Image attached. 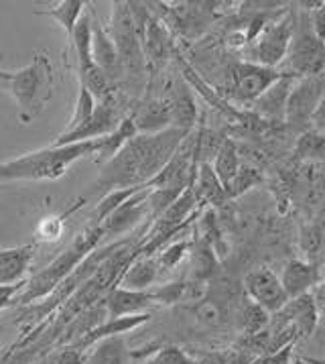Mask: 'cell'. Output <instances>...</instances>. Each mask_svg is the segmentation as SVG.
I'll return each instance as SVG.
<instances>
[{
    "instance_id": "cell-39",
    "label": "cell",
    "mask_w": 325,
    "mask_h": 364,
    "mask_svg": "<svg viewBox=\"0 0 325 364\" xmlns=\"http://www.w3.org/2000/svg\"><path fill=\"white\" fill-rule=\"evenodd\" d=\"M311 131L325 132V98L321 100V104L317 106L315 114L311 118Z\"/></svg>"
},
{
    "instance_id": "cell-27",
    "label": "cell",
    "mask_w": 325,
    "mask_h": 364,
    "mask_svg": "<svg viewBox=\"0 0 325 364\" xmlns=\"http://www.w3.org/2000/svg\"><path fill=\"white\" fill-rule=\"evenodd\" d=\"M96 108H98L96 96H94L86 86H79V92H77V100H75L72 118L67 120L65 129H63V132H60V134H70V132L82 129V127L88 122L89 118L94 117Z\"/></svg>"
},
{
    "instance_id": "cell-15",
    "label": "cell",
    "mask_w": 325,
    "mask_h": 364,
    "mask_svg": "<svg viewBox=\"0 0 325 364\" xmlns=\"http://www.w3.org/2000/svg\"><path fill=\"white\" fill-rule=\"evenodd\" d=\"M297 80H299V77H295V75L282 73L281 77H279V80H277V82L268 87L265 94L254 102L256 112L263 118H268V120H275V122L282 120V122H285L287 104H289V98H291V92H293V87H295Z\"/></svg>"
},
{
    "instance_id": "cell-7",
    "label": "cell",
    "mask_w": 325,
    "mask_h": 364,
    "mask_svg": "<svg viewBox=\"0 0 325 364\" xmlns=\"http://www.w3.org/2000/svg\"><path fill=\"white\" fill-rule=\"evenodd\" d=\"M295 37V15L291 9L282 11L281 15L270 18L260 35L252 43V58L254 63L277 70L285 63L289 49Z\"/></svg>"
},
{
    "instance_id": "cell-29",
    "label": "cell",
    "mask_w": 325,
    "mask_h": 364,
    "mask_svg": "<svg viewBox=\"0 0 325 364\" xmlns=\"http://www.w3.org/2000/svg\"><path fill=\"white\" fill-rule=\"evenodd\" d=\"M260 181H263V177H260V173H258L254 167L242 165L240 171L236 173V177L232 179V183L226 188V196H228V200H230V198H238V196H242L244 191H248L252 190L254 186H258Z\"/></svg>"
},
{
    "instance_id": "cell-25",
    "label": "cell",
    "mask_w": 325,
    "mask_h": 364,
    "mask_svg": "<svg viewBox=\"0 0 325 364\" xmlns=\"http://www.w3.org/2000/svg\"><path fill=\"white\" fill-rule=\"evenodd\" d=\"M138 134L136 131V124H134L133 114H128L126 118H122V122L119 124V129L112 132V134H108V136H104L100 139V151H98V155L94 157L96 163H108V161L112 159L116 153H119L122 146L126 145L131 139H134Z\"/></svg>"
},
{
    "instance_id": "cell-13",
    "label": "cell",
    "mask_w": 325,
    "mask_h": 364,
    "mask_svg": "<svg viewBox=\"0 0 325 364\" xmlns=\"http://www.w3.org/2000/svg\"><path fill=\"white\" fill-rule=\"evenodd\" d=\"M92 55H94L96 65H98L114 84L124 75V73H122V63H120L119 49H116V43H114L110 31L104 29L102 23L96 21L94 16H92Z\"/></svg>"
},
{
    "instance_id": "cell-26",
    "label": "cell",
    "mask_w": 325,
    "mask_h": 364,
    "mask_svg": "<svg viewBox=\"0 0 325 364\" xmlns=\"http://www.w3.org/2000/svg\"><path fill=\"white\" fill-rule=\"evenodd\" d=\"M126 358H128V350L124 336H116L94 344L86 354V364H126Z\"/></svg>"
},
{
    "instance_id": "cell-8",
    "label": "cell",
    "mask_w": 325,
    "mask_h": 364,
    "mask_svg": "<svg viewBox=\"0 0 325 364\" xmlns=\"http://www.w3.org/2000/svg\"><path fill=\"white\" fill-rule=\"evenodd\" d=\"M325 98V73L309 75V77H299L295 87L291 92V98L287 104V114L285 122L295 129H311V118L315 114L317 106Z\"/></svg>"
},
{
    "instance_id": "cell-38",
    "label": "cell",
    "mask_w": 325,
    "mask_h": 364,
    "mask_svg": "<svg viewBox=\"0 0 325 364\" xmlns=\"http://www.w3.org/2000/svg\"><path fill=\"white\" fill-rule=\"evenodd\" d=\"M25 283H27V281H23V283H18V285H0V306H13V299H15L16 295H18V291L23 289Z\"/></svg>"
},
{
    "instance_id": "cell-20",
    "label": "cell",
    "mask_w": 325,
    "mask_h": 364,
    "mask_svg": "<svg viewBox=\"0 0 325 364\" xmlns=\"http://www.w3.org/2000/svg\"><path fill=\"white\" fill-rule=\"evenodd\" d=\"M133 120L138 134H155L173 127L171 110L165 98H150L133 112Z\"/></svg>"
},
{
    "instance_id": "cell-30",
    "label": "cell",
    "mask_w": 325,
    "mask_h": 364,
    "mask_svg": "<svg viewBox=\"0 0 325 364\" xmlns=\"http://www.w3.org/2000/svg\"><path fill=\"white\" fill-rule=\"evenodd\" d=\"M216 264V259H214V252L207 245L206 240L199 242V248L192 252V277L193 279H204L211 273Z\"/></svg>"
},
{
    "instance_id": "cell-44",
    "label": "cell",
    "mask_w": 325,
    "mask_h": 364,
    "mask_svg": "<svg viewBox=\"0 0 325 364\" xmlns=\"http://www.w3.org/2000/svg\"><path fill=\"white\" fill-rule=\"evenodd\" d=\"M2 309H4V306H0V311H2Z\"/></svg>"
},
{
    "instance_id": "cell-42",
    "label": "cell",
    "mask_w": 325,
    "mask_h": 364,
    "mask_svg": "<svg viewBox=\"0 0 325 364\" xmlns=\"http://www.w3.org/2000/svg\"><path fill=\"white\" fill-rule=\"evenodd\" d=\"M291 364H307V363L303 360V356H293V360H291Z\"/></svg>"
},
{
    "instance_id": "cell-37",
    "label": "cell",
    "mask_w": 325,
    "mask_h": 364,
    "mask_svg": "<svg viewBox=\"0 0 325 364\" xmlns=\"http://www.w3.org/2000/svg\"><path fill=\"white\" fill-rule=\"evenodd\" d=\"M55 364H86V352L75 350L74 346H70V348H65L60 356H57Z\"/></svg>"
},
{
    "instance_id": "cell-18",
    "label": "cell",
    "mask_w": 325,
    "mask_h": 364,
    "mask_svg": "<svg viewBox=\"0 0 325 364\" xmlns=\"http://www.w3.org/2000/svg\"><path fill=\"white\" fill-rule=\"evenodd\" d=\"M282 287L289 295V299H297L309 293L311 287H315L321 281V271L317 264H311L307 261L293 259L285 264L282 269Z\"/></svg>"
},
{
    "instance_id": "cell-17",
    "label": "cell",
    "mask_w": 325,
    "mask_h": 364,
    "mask_svg": "<svg viewBox=\"0 0 325 364\" xmlns=\"http://www.w3.org/2000/svg\"><path fill=\"white\" fill-rule=\"evenodd\" d=\"M148 320H150V314H138V316H126V318H116V320L104 321V323L94 326V328H92L89 332H86L82 338H77L72 346H74L75 350L86 352V350L92 348L94 344L102 342L106 338H116V336H124L128 334V332H133L136 328H141L143 323H147Z\"/></svg>"
},
{
    "instance_id": "cell-40",
    "label": "cell",
    "mask_w": 325,
    "mask_h": 364,
    "mask_svg": "<svg viewBox=\"0 0 325 364\" xmlns=\"http://www.w3.org/2000/svg\"><path fill=\"white\" fill-rule=\"evenodd\" d=\"M11 77H13V72H4V70H0V82L9 84V82H11Z\"/></svg>"
},
{
    "instance_id": "cell-16",
    "label": "cell",
    "mask_w": 325,
    "mask_h": 364,
    "mask_svg": "<svg viewBox=\"0 0 325 364\" xmlns=\"http://www.w3.org/2000/svg\"><path fill=\"white\" fill-rule=\"evenodd\" d=\"M162 98L169 104L173 127L183 129V131H193L195 120H197V106H195V100H193L192 90L185 86V82L173 80L167 86V94Z\"/></svg>"
},
{
    "instance_id": "cell-10",
    "label": "cell",
    "mask_w": 325,
    "mask_h": 364,
    "mask_svg": "<svg viewBox=\"0 0 325 364\" xmlns=\"http://www.w3.org/2000/svg\"><path fill=\"white\" fill-rule=\"evenodd\" d=\"M128 114H122L120 112V104L119 100L112 96H108L106 100H100L98 102V108L94 112V117L89 118L88 122L77 129V131L70 132V134H60L55 139L53 145L63 146V145H75V143H86V141H98V139H104L108 134L119 129V124L122 122V118H126Z\"/></svg>"
},
{
    "instance_id": "cell-23",
    "label": "cell",
    "mask_w": 325,
    "mask_h": 364,
    "mask_svg": "<svg viewBox=\"0 0 325 364\" xmlns=\"http://www.w3.org/2000/svg\"><path fill=\"white\" fill-rule=\"evenodd\" d=\"M86 6L88 2L84 0H60L57 4H53L51 9L47 11H37V16H47V18H53L61 29L65 31L67 39L74 37V31L79 23V18L86 13Z\"/></svg>"
},
{
    "instance_id": "cell-28",
    "label": "cell",
    "mask_w": 325,
    "mask_h": 364,
    "mask_svg": "<svg viewBox=\"0 0 325 364\" xmlns=\"http://www.w3.org/2000/svg\"><path fill=\"white\" fill-rule=\"evenodd\" d=\"M240 167H242V163H240V157H238V151L234 143L224 141L222 149L218 151L216 161H214V169H216V175L220 177V181L224 183V188H228L232 183V179L236 177Z\"/></svg>"
},
{
    "instance_id": "cell-34",
    "label": "cell",
    "mask_w": 325,
    "mask_h": 364,
    "mask_svg": "<svg viewBox=\"0 0 325 364\" xmlns=\"http://www.w3.org/2000/svg\"><path fill=\"white\" fill-rule=\"evenodd\" d=\"M185 283H165V285H157L153 287V299H155V306H173L177 304L179 299L183 297L185 293Z\"/></svg>"
},
{
    "instance_id": "cell-36",
    "label": "cell",
    "mask_w": 325,
    "mask_h": 364,
    "mask_svg": "<svg viewBox=\"0 0 325 364\" xmlns=\"http://www.w3.org/2000/svg\"><path fill=\"white\" fill-rule=\"evenodd\" d=\"M309 11L311 29L317 35V39L325 43V2H319L315 9H309Z\"/></svg>"
},
{
    "instance_id": "cell-41",
    "label": "cell",
    "mask_w": 325,
    "mask_h": 364,
    "mask_svg": "<svg viewBox=\"0 0 325 364\" xmlns=\"http://www.w3.org/2000/svg\"><path fill=\"white\" fill-rule=\"evenodd\" d=\"M303 360L307 364H325V358H313V356H303Z\"/></svg>"
},
{
    "instance_id": "cell-21",
    "label": "cell",
    "mask_w": 325,
    "mask_h": 364,
    "mask_svg": "<svg viewBox=\"0 0 325 364\" xmlns=\"http://www.w3.org/2000/svg\"><path fill=\"white\" fill-rule=\"evenodd\" d=\"M159 262L153 257L145 255H136L131 264L124 269V273L120 275L119 287L124 289H133V291H148L153 289L157 275H159Z\"/></svg>"
},
{
    "instance_id": "cell-6",
    "label": "cell",
    "mask_w": 325,
    "mask_h": 364,
    "mask_svg": "<svg viewBox=\"0 0 325 364\" xmlns=\"http://www.w3.org/2000/svg\"><path fill=\"white\" fill-rule=\"evenodd\" d=\"M110 35L119 49L122 73L128 77L143 75L145 68V49L141 43L138 31L134 25L133 11L128 2H114L112 4V18H110Z\"/></svg>"
},
{
    "instance_id": "cell-33",
    "label": "cell",
    "mask_w": 325,
    "mask_h": 364,
    "mask_svg": "<svg viewBox=\"0 0 325 364\" xmlns=\"http://www.w3.org/2000/svg\"><path fill=\"white\" fill-rule=\"evenodd\" d=\"M242 323H244V332L246 334H258L266 323H268V311L265 307H260L258 304L250 301L246 309H244V318H242Z\"/></svg>"
},
{
    "instance_id": "cell-31",
    "label": "cell",
    "mask_w": 325,
    "mask_h": 364,
    "mask_svg": "<svg viewBox=\"0 0 325 364\" xmlns=\"http://www.w3.org/2000/svg\"><path fill=\"white\" fill-rule=\"evenodd\" d=\"M297 149H299V155H301V157L325 161V132H305V134L301 136Z\"/></svg>"
},
{
    "instance_id": "cell-32",
    "label": "cell",
    "mask_w": 325,
    "mask_h": 364,
    "mask_svg": "<svg viewBox=\"0 0 325 364\" xmlns=\"http://www.w3.org/2000/svg\"><path fill=\"white\" fill-rule=\"evenodd\" d=\"M145 364H199L187 352L179 346H161Z\"/></svg>"
},
{
    "instance_id": "cell-14",
    "label": "cell",
    "mask_w": 325,
    "mask_h": 364,
    "mask_svg": "<svg viewBox=\"0 0 325 364\" xmlns=\"http://www.w3.org/2000/svg\"><path fill=\"white\" fill-rule=\"evenodd\" d=\"M106 316L108 320H116V318H126V316H138V314H148V307L155 306L153 293L148 291H133V289H124V287H112L106 299Z\"/></svg>"
},
{
    "instance_id": "cell-12",
    "label": "cell",
    "mask_w": 325,
    "mask_h": 364,
    "mask_svg": "<svg viewBox=\"0 0 325 364\" xmlns=\"http://www.w3.org/2000/svg\"><path fill=\"white\" fill-rule=\"evenodd\" d=\"M145 218L150 220V210H148V188L141 190L133 196L128 202L120 205L119 210L102 224L104 236H120L134 230Z\"/></svg>"
},
{
    "instance_id": "cell-9",
    "label": "cell",
    "mask_w": 325,
    "mask_h": 364,
    "mask_svg": "<svg viewBox=\"0 0 325 364\" xmlns=\"http://www.w3.org/2000/svg\"><path fill=\"white\" fill-rule=\"evenodd\" d=\"M281 75L282 73L279 70L258 65L254 61H240L230 68L228 80L234 98L254 104Z\"/></svg>"
},
{
    "instance_id": "cell-43",
    "label": "cell",
    "mask_w": 325,
    "mask_h": 364,
    "mask_svg": "<svg viewBox=\"0 0 325 364\" xmlns=\"http://www.w3.org/2000/svg\"><path fill=\"white\" fill-rule=\"evenodd\" d=\"M6 86V84H4V82H0V87H4Z\"/></svg>"
},
{
    "instance_id": "cell-45",
    "label": "cell",
    "mask_w": 325,
    "mask_h": 364,
    "mask_svg": "<svg viewBox=\"0 0 325 364\" xmlns=\"http://www.w3.org/2000/svg\"><path fill=\"white\" fill-rule=\"evenodd\" d=\"M324 212H325V208H324Z\"/></svg>"
},
{
    "instance_id": "cell-19",
    "label": "cell",
    "mask_w": 325,
    "mask_h": 364,
    "mask_svg": "<svg viewBox=\"0 0 325 364\" xmlns=\"http://www.w3.org/2000/svg\"><path fill=\"white\" fill-rule=\"evenodd\" d=\"M35 245L0 248V285H18L29 273Z\"/></svg>"
},
{
    "instance_id": "cell-24",
    "label": "cell",
    "mask_w": 325,
    "mask_h": 364,
    "mask_svg": "<svg viewBox=\"0 0 325 364\" xmlns=\"http://www.w3.org/2000/svg\"><path fill=\"white\" fill-rule=\"evenodd\" d=\"M141 43L145 49L147 55L153 63L161 65L165 63V59L169 58V39H167V31L161 23L153 16H148L145 31L141 35Z\"/></svg>"
},
{
    "instance_id": "cell-2",
    "label": "cell",
    "mask_w": 325,
    "mask_h": 364,
    "mask_svg": "<svg viewBox=\"0 0 325 364\" xmlns=\"http://www.w3.org/2000/svg\"><path fill=\"white\" fill-rule=\"evenodd\" d=\"M100 151L98 141L75 145H51L25 153L21 157L0 163V183L11 181H55L70 171V167L86 157H96Z\"/></svg>"
},
{
    "instance_id": "cell-22",
    "label": "cell",
    "mask_w": 325,
    "mask_h": 364,
    "mask_svg": "<svg viewBox=\"0 0 325 364\" xmlns=\"http://www.w3.org/2000/svg\"><path fill=\"white\" fill-rule=\"evenodd\" d=\"M193 191L199 204L207 205H220L228 200L226 188L220 181V177L216 175V169L209 161H199L197 165V175L193 181Z\"/></svg>"
},
{
    "instance_id": "cell-1",
    "label": "cell",
    "mask_w": 325,
    "mask_h": 364,
    "mask_svg": "<svg viewBox=\"0 0 325 364\" xmlns=\"http://www.w3.org/2000/svg\"><path fill=\"white\" fill-rule=\"evenodd\" d=\"M189 134L192 131L175 127L155 134H136L112 159L104 163L94 190L106 196L114 190L145 188L167 167Z\"/></svg>"
},
{
    "instance_id": "cell-5",
    "label": "cell",
    "mask_w": 325,
    "mask_h": 364,
    "mask_svg": "<svg viewBox=\"0 0 325 364\" xmlns=\"http://www.w3.org/2000/svg\"><path fill=\"white\" fill-rule=\"evenodd\" d=\"M281 72L295 77L325 73V43L311 29L309 15H303L299 21L295 18V37Z\"/></svg>"
},
{
    "instance_id": "cell-11",
    "label": "cell",
    "mask_w": 325,
    "mask_h": 364,
    "mask_svg": "<svg viewBox=\"0 0 325 364\" xmlns=\"http://www.w3.org/2000/svg\"><path fill=\"white\" fill-rule=\"evenodd\" d=\"M244 287H246V293L252 301L265 307L268 314L281 311L282 307L291 301L285 287H282L281 277L268 267L252 269L244 279Z\"/></svg>"
},
{
    "instance_id": "cell-3",
    "label": "cell",
    "mask_w": 325,
    "mask_h": 364,
    "mask_svg": "<svg viewBox=\"0 0 325 364\" xmlns=\"http://www.w3.org/2000/svg\"><path fill=\"white\" fill-rule=\"evenodd\" d=\"M102 238V226L89 224L84 232L75 236V240L70 247L65 248L63 252H60V257H55L45 269H41L37 275H33L23 285V289L13 299V306L29 307L35 306L39 299L49 297L61 283H65V279L70 277L82 262L88 259Z\"/></svg>"
},
{
    "instance_id": "cell-35",
    "label": "cell",
    "mask_w": 325,
    "mask_h": 364,
    "mask_svg": "<svg viewBox=\"0 0 325 364\" xmlns=\"http://www.w3.org/2000/svg\"><path fill=\"white\" fill-rule=\"evenodd\" d=\"M189 242L187 240H181V242H173V245H169V247L162 250L161 255H159V267L161 269H175L179 262L183 261V257H185V252L189 250Z\"/></svg>"
},
{
    "instance_id": "cell-4",
    "label": "cell",
    "mask_w": 325,
    "mask_h": 364,
    "mask_svg": "<svg viewBox=\"0 0 325 364\" xmlns=\"http://www.w3.org/2000/svg\"><path fill=\"white\" fill-rule=\"evenodd\" d=\"M53 65L45 51H37L33 59L18 72H13L4 90L15 98L18 106V120L31 124L47 108L53 98Z\"/></svg>"
}]
</instances>
